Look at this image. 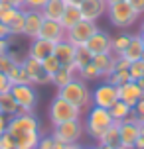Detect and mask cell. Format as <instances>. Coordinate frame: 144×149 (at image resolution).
Segmentation results:
<instances>
[{
    "instance_id": "obj_22",
    "label": "cell",
    "mask_w": 144,
    "mask_h": 149,
    "mask_svg": "<svg viewBox=\"0 0 144 149\" xmlns=\"http://www.w3.org/2000/svg\"><path fill=\"white\" fill-rule=\"evenodd\" d=\"M142 53H144L142 36L136 31V33H132V37H130V43H128V47L124 49L122 57H124V59H128L130 63H132V61H138V59H140V57H142Z\"/></svg>"
},
{
    "instance_id": "obj_6",
    "label": "cell",
    "mask_w": 144,
    "mask_h": 149,
    "mask_svg": "<svg viewBox=\"0 0 144 149\" xmlns=\"http://www.w3.org/2000/svg\"><path fill=\"white\" fill-rule=\"evenodd\" d=\"M12 96L18 102V108L20 112L18 114H34V108L38 104V92H36V86L26 82V84H12Z\"/></svg>"
},
{
    "instance_id": "obj_59",
    "label": "cell",
    "mask_w": 144,
    "mask_h": 149,
    "mask_svg": "<svg viewBox=\"0 0 144 149\" xmlns=\"http://www.w3.org/2000/svg\"><path fill=\"white\" fill-rule=\"evenodd\" d=\"M14 149H16V147H14Z\"/></svg>"
},
{
    "instance_id": "obj_20",
    "label": "cell",
    "mask_w": 144,
    "mask_h": 149,
    "mask_svg": "<svg viewBox=\"0 0 144 149\" xmlns=\"http://www.w3.org/2000/svg\"><path fill=\"white\" fill-rule=\"evenodd\" d=\"M77 73H79V69H77L75 63H73V65H67V67H61L59 71L52 77V84L55 88H61V86H65L67 82L73 81L77 77Z\"/></svg>"
},
{
    "instance_id": "obj_45",
    "label": "cell",
    "mask_w": 144,
    "mask_h": 149,
    "mask_svg": "<svg viewBox=\"0 0 144 149\" xmlns=\"http://www.w3.org/2000/svg\"><path fill=\"white\" fill-rule=\"evenodd\" d=\"M8 49H10V37H2L0 39V55L8 53Z\"/></svg>"
},
{
    "instance_id": "obj_15",
    "label": "cell",
    "mask_w": 144,
    "mask_h": 149,
    "mask_svg": "<svg viewBox=\"0 0 144 149\" xmlns=\"http://www.w3.org/2000/svg\"><path fill=\"white\" fill-rule=\"evenodd\" d=\"M85 47L91 51V55L109 53V51H111V36H109L105 30H101V28H99V30L91 36V39L85 43Z\"/></svg>"
},
{
    "instance_id": "obj_52",
    "label": "cell",
    "mask_w": 144,
    "mask_h": 149,
    "mask_svg": "<svg viewBox=\"0 0 144 149\" xmlns=\"http://www.w3.org/2000/svg\"><path fill=\"white\" fill-rule=\"evenodd\" d=\"M101 149H122V147H113V145H101Z\"/></svg>"
},
{
    "instance_id": "obj_1",
    "label": "cell",
    "mask_w": 144,
    "mask_h": 149,
    "mask_svg": "<svg viewBox=\"0 0 144 149\" xmlns=\"http://www.w3.org/2000/svg\"><path fill=\"white\" fill-rule=\"evenodd\" d=\"M57 96L65 98L67 102H71L73 106H77L79 110L87 112L93 106L91 102V88L85 81H81L79 77H75L71 82H67L65 86L57 88Z\"/></svg>"
},
{
    "instance_id": "obj_43",
    "label": "cell",
    "mask_w": 144,
    "mask_h": 149,
    "mask_svg": "<svg viewBox=\"0 0 144 149\" xmlns=\"http://www.w3.org/2000/svg\"><path fill=\"white\" fill-rule=\"evenodd\" d=\"M47 0H24V8H34V10H42L46 6Z\"/></svg>"
},
{
    "instance_id": "obj_50",
    "label": "cell",
    "mask_w": 144,
    "mask_h": 149,
    "mask_svg": "<svg viewBox=\"0 0 144 149\" xmlns=\"http://www.w3.org/2000/svg\"><path fill=\"white\" fill-rule=\"evenodd\" d=\"M53 149H67V145H65V143H57L55 141V147Z\"/></svg>"
},
{
    "instance_id": "obj_29",
    "label": "cell",
    "mask_w": 144,
    "mask_h": 149,
    "mask_svg": "<svg viewBox=\"0 0 144 149\" xmlns=\"http://www.w3.org/2000/svg\"><path fill=\"white\" fill-rule=\"evenodd\" d=\"M77 77H79L81 81H85L87 84H89V82H97V81H101V79H103V77H101V71L95 67V63H93V61L89 63V65H85V67L79 69Z\"/></svg>"
},
{
    "instance_id": "obj_39",
    "label": "cell",
    "mask_w": 144,
    "mask_h": 149,
    "mask_svg": "<svg viewBox=\"0 0 144 149\" xmlns=\"http://www.w3.org/2000/svg\"><path fill=\"white\" fill-rule=\"evenodd\" d=\"M53 147H55V139L52 137V134H49V135H42V137H40L38 149H53Z\"/></svg>"
},
{
    "instance_id": "obj_25",
    "label": "cell",
    "mask_w": 144,
    "mask_h": 149,
    "mask_svg": "<svg viewBox=\"0 0 144 149\" xmlns=\"http://www.w3.org/2000/svg\"><path fill=\"white\" fill-rule=\"evenodd\" d=\"M83 20V16H81V10H79V6H75V4H67V8H65V12H63V16H61L59 24L65 28V31L69 30V28H73L75 24H79Z\"/></svg>"
},
{
    "instance_id": "obj_5",
    "label": "cell",
    "mask_w": 144,
    "mask_h": 149,
    "mask_svg": "<svg viewBox=\"0 0 144 149\" xmlns=\"http://www.w3.org/2000/svg\"><path fill=\"white\" fill-rule=\"evenodd\" d=\"M83 135H85L83 118L81 120H69V122L57 124V126H53V130H52V137L53 139H55L57 143H65V145L79 143Z\"/></svg>"
},
{
    "instance_id": "obj_44",
    "label": "cell",
    "mask_w": 144,
    "mask_h": 149,
    "mask_svg": "<svg viewBox=\"0 0 144 149\" xmlns=\"http://www.w3.org/2000/svg\"><path fill=\"white\" fill-rule=\"evenodd\" d=\"M0 4H8V6H14L18 10L24 8V0H0Z\"/></svg>"
},
{
    "instance_id": "obj_38",
    "label": "cell",
    "mask_w": 144,
    "mask_h": 149,
    "mask_svg": "<svg viewBox=\"0 0 144 149\" xmlns=\"http://www.w3.org/2000/svg\"><path fill=\"white\" fill-rule=\"evenodd\" d=\"M132 116L136 118V122H144V98H140L136 104L132 106Z\"/></svg>"
},
{
    "instance_id": "obj_57",
    "label": "cell",
    "mask_w": 144,
    "mask_h": 149,
    "mask_svg": "<svg viewBox=\"0 0 144 149\" xmlns=\"http://www.w3.org/2000/svg\"><path fill=\"white\" fill-rule=\"evenodd\" d=\"M140 59H142V61H144V53H142V57H140Z\"/></svg>"
},
{
    "instance_id": "obj_51",
    "label": "cell",
    "mask_w": 144,
    "mask_h": 149,
    "mask_svg": "<svg viewBox=\"0 0 144 149\" xmlns=\"http://www.w3.org/2000/svg\"><path fill=\"white\" fill-rule=\"evenodd\" d=\"M65 2H67V4H75V6H79V2H81V0H65Z\"/></svg>"
},
{
    "instance_id": "obj_35",
    "label": "cell",
    "mask_w": 144,
    "mask_h": 149,
    "mask_svg": "<svg viewBox=\"0 0 144 149\" xmlns=\"http://www.w3.org/2000/svg\"><path fill=\"white\" fill-rule=\"evenodd\" d=\"M42 65H44V69H46V73L49 74V77H53V74L61 69V63L57 61L55 55H49L47 59H44V61H42Z\"/></svg>"
},
{
    "instance_id": "obj_32",
    "label": "cell",
    "mask_w": 144,
    "mask_h": 149,
    "mask_svg": "<svg viewBox=\"0 0 144 149\" xmlns=\"http://www.w3.org/2000/svg\"><path fill=\"white\" fill-rule=\"evenodd\" d=\"M103 81L111 82L113 86H121V84H124V82H128V81H130V74H128V71H122V69H114L113 73L109 74L107 79H103Z\"/></svg>"
},
{
    "instance_id": "obj_13",
    "label": "cell",
    "mask_w": 144,
    "mask_h": 149,
    "mask_svg": "<svg viewBox=\"0 0 144 149\" xmlns=\"http://www.w3.org/2000/svg\"><path fill=\"white\" fill-rule=\"evenodd\" d=\"M44 14L42 10H34V8H26V24H24V37L28 39H36L40 36L42 24H44Z\"/></svg>"
},
{
    "instance_id": "obj_56",
    "label": "cell",
    "mask_w": 144,
    "mask_h": 149,
    "mask_svg": "<svg viewBox=\"0 0 144 149\" xmlns=\"http://www.w3.org/2000/svg\"><path fill=\"white\" fill-rule=\"evenodd\" d=\"M87 149H101V145L97 143V145H93V147H87Z\"/></svg>"
},
{
    "instance_id": "obj_42",
    "label": "cell",
    "mask_w": 144,
    "mask_h": 149,
    "mask_svg": "<svg viewBox=\"0 0 144 149\" xmlns=\"http://www.w3.org/2000/svg\"><path fill=\"white\" fill-rule=\"evenodd\" d=\"M130 4V8L136 12L138 16H144V0H126Z\"/></svg>"
},
{
    "instance_id": "obj_48",
    "label": "cell",
    "mask_w": 144,
    "mask_h": 149,
    "mask_svg": "<svg viewBox=\"0 0 144 149\" xmlns=\"http://www.w3.org/2000/svg\"><path fill=\"white\" fill-rule=\"evenodd\" d=\"M67 149H87V147L81 145V141H79V143H71V145H67Z\"/></svg>"
},
{
    "instance_id": "obj_10",
    "label": "cell",
    "mask_w": 144,
    "mask_h": 149,
    "mask_svg": "<svg viewBox=\"0 0 144 149\" xmlns=\"http://www.w3.org/2000/svg\"><path fill=\"white\" fill-rule=\"evenodd\" d=\"M20 63H22L24 71H26V74H28V79H30V84H34V86H46V84H52V77L46 73L42 61L34 59V57H30V55H26Z\"/></svg>"
},
{
    "instance_id": "obj_27",
    "label": "cell",
    "mask_w": 144,
    "mask_h": 149,
    "mask_svg": "<svg viewBox=\"0 0 144 149\" xmlns=\"http://www.w3.org/2000/svg\"><path fill=\"white\" fill-rule=\"evenodd\" d=\"M20 112L18 108V102L14 100L12 96V92H4V94H0V114H4V116H16Z\"/></svg>"
},
{
    "instance_id": "obj_16",
    "label": "cell",
    "mask_w": 144,
    "mask_h": 149,
    "mask_svg": "<svg viewBox=\"0 0 144 149\" xmlns=\"http://www.w3.org/2000/svg\"><path fill=\"white\" fill-rule=\"evenodd\" d=\"M140 98H144V88L138 86L136 81H128V82H124V84L119 86V100L126 102L130 108L136 104Z\"/></svg>"
},
{
    "instance_id": "obj_17",
    "label": "cell",
    "mask_w": 144,
    "mask_h": 149,
    "mask_svg": "<svg viewBox=\"0 0 144 149\" xmlns=\"http://www.w3.org/2000/svg\"><path fill=\"white\" fill-rule=\"evenodd\" d=\"M38 37L47 39V41H53V43H59V41L65 39V28L59 22H55V20H44Z\"/></svg>"
},
{
    "instance_id": "obj_46",
    "label": "cell",
    "mask_w": 144,
    "mask_h": 149,
    "mask_svg": "<svg viewBox=\"0 0 144 149\" xmlns=\"http://www.w3.org/2000/svg\"><path fill=\"white\" fill-rule=\"evenodd\" d=\"M8 130V116L4 114H0V135H4Z\"/></svg>"
},
{
    "instance_id": "obj_30",
    "label": "cell",
    "mask_w": 144,
    "mask_h": 149,
    "mask_svg": "<svg viewBox=\"0 0 144 149\" xmlns=\"http://www.w3.org/2000/svg\"><path fill=\"white\" fill-rule=\"evenodd\" d=\"M109 112H111V118H113L114 122H124V120H126L130 114H132V108H130L126 102L119 100V102H116L113 108H109Z\"/></svg>"
},
{
    "instance_id": "obj_24",
    "label": "cell",
    "mask_w": 144,
    "mask_h": 149,
    "mask_svg": "<svg viewBox=\"0 0 144 149\" xmlns=\"http://www.w3.org/2000/svg\"><path fill=\"white\" fill-rule=\"evenodd\" d=\"M24 24H26V8L18 10L14 18L6 24V30L10 37H22L24 36Z\"/></svg>"
},
{
    "instance_id": "obj_54",
    "label": "cell",
    "mask_w": 144,
    "mask_h": 149,
    "mask_svg": "<svg viewBox=\"0 0 144 149\" xmlns=\"http://www.w3.org/2000/svg\"><path fill=\"white\" fill-rule=\"evenodd\" d=\"M138 126H140V134L144 135V122H138Z\"/></svg>"
},
{
    "instance_id": "obj_9",
    "label": "cell",
    "mask_w": 144,
    "mask_h": 149,
    "mask_svg": "<svg viewBox=\"0 0 144 149\" xmlns=\"http://www.w3.org/2000/svg\"><path fill=\"white\" fill-rule=\"evenodd\" d=\"M97 30H99V24L97 22L81 20L79 24H75L73 28H69V30L65 31V39H67L69 43H73L75 47H81V45H85L89 39H91V36Z\"/></svg>"
},
{
    "instance_id": "obj_28",
    "label": "cell",
    "mask_w": 144,
    "mask_h": 149,
    "mask_svg": "<svg viewBox=\"0 0 144 149\" xmlns=\"http://www.w3.org/2000/svg\"><path fill=\"white\" fill-rule=\"evenodd\" d=\"M130 37H132V33H126V31L111 37V53H113L114 57H119V55L124 53V49H126L128 43H130Z\"/></svg>"
},
{
    "instance_id": "obj_40",
    "label": "cell",
    "mask_w": 144,
    "mask_h": 149,
    "mask_svg": "<svg viewBox=\"0 0 144 149\" xmlns=\"http://www.w3.org/2000/svg\"><path fill=\"white\" fill-rule=\"evenodd\" d=\"M10 88H12V82H10V79H8V74L0 71V94L10 92Z\"/></svg>"
},
{
    "instance_id": "obj_4",
    "label": "cell",
    "mask_w": 144,
    "mask_h": 149,
    "mask_svg": "<svg viewBox=\"0 0 144 149\" xmlns=\"http://www.w3.org/2000/svg\"><path fill=\"white\" fill-rule=\"evenodd\" d=\"M105 16L109 18L111 26L121 28V30L132 28L134 24H138V18H140V16L130 8L128 2H113V4H109Z\"/></svg>"
},
{
    "instance_id": "obj_49",
    "label": "cell",
    "mask_w": 144,
    "mask_h": 149,
    "mask_svg": "<svg viewBox=\"0 0 144 149\" xmlns=\"http://www.w3.org/2000/svg\"><path fill=\"white\" fill-rule=\"evenodd\" d=\"M138 33H140V36L144 37V18L140 20V22H138Z\"/></svg>"
},
{
    "instance_id": "obj_26",
    "label": "cell",
    "mask_w": 144,
    "mask_h": 149,
    "mask_svg": "<svg viewBox=\"0 0 144 149\" xmlns=\"http://www.w3.org/2000/svg\"><path fill=\"white\" fill-rule=\"evenodd\" d=\"M99 145H113V147H121V132H119V122H114L111 127H107L103 135L99 137Z\"/></svg>"
},
{
    "instance_id": "obj_7",
    "label": "cell",
    "mask_w": 144,
    "mask_h": 149,
    "mask_svg": "<svg viewBox=\"0 0 144 149\" xmlns=\"http://www.w3.org/2000/svg\"><path fill=\"white\" fill-rule=\"evenodd\" d=\"M28 132H42L40 120L34 114H16L8 118V130L6 134H10L12 137L20 134H28Z\"/></svg>"
},
{
    "instance_id": "obj_31",
    "label": "cell",
    "mask_w": 144,
    "mask_h": 149,
    "mask_svg": "<svg viewBox=\"0 0 144 149\" xmlns=\"http://www.w3.org/2000/svg\"><path fill=\"white\" fill-rule=\"evenodd\" d=\"M6 74H8V79H10L12 84H26V82H30L28 74H26V71H24V67H22V63H16Z\"/></svg>"
},
{
    "instance_id": "obj_33",
    "label": "cell",
    "mask_w": 144,
    "mask_h": 149,
    "mask_svg": "<svg viewBox=\"0 0 144 149\" xmlns=\"http://www.w3.org/2000/svg\"><path fill=\"white\" fill-rule=\"evenodd\" d=\"M91 61H93V55H91V51H89L85 45L77 47V51H75V65H77V69H81V67H85V65H89Z\"/></svg>"
},
{
    "instance_id": "obj_34",
    "label": "cell",
    "mask_w": 144,
    "mask_h": 149,
    "mask_svg": "<svg viewBox=\"0 0 144 149\" xmlns=\"http://www.w3.org/2000/svg\"><path fill=\"white\" fill-rule=\"evenodd\" d=\"M128 74H130V81H138L144 77V61L138 59V61H132L128 67Z\"/></svg>"
},
{
    "instance_id": "obj_11",
    "label": "cell",
    "mask_w": 144,
    "mask_h": 149,
    "mask_svg": "<svg viewBox=\"0 0 144 149\" xmlns=\"http://www.w3.org/2000/svg\"><path fill=\"white\" fill-rule=\"evenodd\" d=\"M119 132H121V147L122 149H134V143L140 137V126L136 118L130 114L124 122H119Z\"/></svg>"
},
{
    "instance_id": "obj_2",
    "label": "cell",
    "mask_w": 144,
    "mask_h": 149,
    "mask_svg": "<svg viewBox=\"0 0 144 149\" xmlns=\"http://www.w3.org/2000/svg\"><path fill=\"white\" fill-rule=\"evenodd\" d=\"M85 134L89 135L91 139L99 141V137L103 135L107 127H111L114 124V120L111 118V112L107 108H99V106H91L87 110V116H85Z\"/></svg>"
},
{
    "instance_id": "obj_21",
    "label": "cell",
    "mask_w": 144,
    "mask_h": 149,
    "mask_svg": "<svg viewBox=\"0 0 144 149\" xmlns=\"http://www.w3.org/2000/svg\"><path fill=\"white\" fill-rule=\"evenodd\" d=\"M65 8H67V2L65 0H47L46 6L42 8V14L46 20H55V22H59L63 12H65Z\"/></svg>"
},
{
    "instance_id": "obj_47",
    "label": "cell",
    "mask_w": 144,
    "mask_h": 149,
    "mask_svg": "<svg viewBox=\"0 0 144 149\" xmlns=\"http://www.w3.org/2000/svg\"><path fill=\"white\" fill-rule=\"evenodd\" d=\"M2 37H8V30H6V24L0 22V39Z\"/></svg>"
},
{
    "instance_id": "obj_23",
    "label": "cell",
    "mask_w": 144,
    "mask_h": 149,
    "mask_svg": "<svg viewBox=\"0 0 144 149\" xmlns=\"http://www.w3.org/2000/svg\"><path fill=\"white\" fill-rule=\"evenodd\" d=\"M40 137H42V132H28V134H20L14 135V147L16 149H38Z\"/></svg>"
},
{
    "instance_id": "obj_58",
    "label": "cell",
    "mask_w": 144,
    "mask_h": 149,
    "mask_svg": "<svg viewBox=\"0 0 144 149\" xmlns=\"http://www.w3.org/2000/svg\"><path fill=\"white\" fill-rule=\"evenodd\" d=\"M142 43H144V37H142Z\"/></svg>"
},
{
    "instance_id": "obj_55",
    "label": "cell",
    "mask_w": 144,
    "mask_h": 149,
    "mask_svg": "<svg viewBox=\"0 0 144 149\" xmlns=\"http://www.w3.org/2000/svg\"><path fill=\"white\" fill-rule=\"evenodd\" d=\"M109 4H113V2H126V0H107Z\"/></svg>"
},
{
    "instance_id": "obj_12",
    "label": "cell",
    "mask_w": 144,
    "mask_h": 149,
    "mask_svg": "<svg viewBox=\"0 0 144 149\" xmlns=\"http://www.w3.org/2000/svg\"><path fill=\"white\" fill-rule=\"evenodd\" d=\"M107 6H109L107 0H81L79 2L81 16L83 20H89V22H99L107 14Z\"/></svg>"
},
{
    "instance_id": "obj_19",
    "label": "cell",
    "mask_w": 144,
    "mask_h": 149,
    "mask_svg": "<svg viewBox=\"0 0 144 149\" xmlns=\"http://www.w3.org/2000/svg\"><path fill=\"white\" fill-rule=\"evenodd\" d=\"M93 63H95V67L101 71V77L107 79V77L114 71L116 57H114L111 51H109V53H101V55H93Z\"/></svg>"
},
{
    "instance_id": "obj_37",
    "label": "cell",
    "mask_w": 144,
    "mask_h": 149,
    "mask_svg": "<svg viewBox=\"0 0 144 149\" xmlns=\"http://www.w3.org/2000/svg\"><path fill=\"white\" fill-rule=\"evenodd\" d=\"M16 63H20V61H16L10 53H4V55H0V71L2 73H8L10 69L14 67Z\"/></svg>"
},
{
    "instance_id": "obj_36",
    "label": "cell",
    "mask_w": 144,
    "mask_h": 149,
    "mask_svg": "<svg viewBox=\"0 0 144 149\" xmlns=\"http://www.w3.org/2000/svg\"><path fill=\"white\" fill-rule=\"evenodd\" d=\"M16 12H18V8L8 6V4H0V22H2V24H8L12 18H14Z\"/></svg>"
},
{
    "instance_id": "obj_18",
    "label": "cell",
    "mask_w": 144,
    "mask_h": 149,
    "mask_svg": "<svg viewBox=\"0 0 144 149\" xmlns=\"http://www.w3.org/2000/svg\"><path fill=\"white\" fill-rule=\"evenodd\" d=\"M75 51H77L75 45L69 43L67 39H63L59 43H55L53 55L57 57V61L61 63V67H67V65H73V63H75Z\"/></svg>"
},
{
    "instance_id": "obj_41",
    "label": "cell",
    "mask_w": 144,
    "mask_h": 149,
    "mask_svg": "<svg viewBox=\"0 0 144 149\" xmlns=\"http://www.w3.org/2000/svg\"><path fill=\"white\" fill-rule=\"evenodd\" d=\"M0 149H14V139L10 134L0 135Z\"/></svg>"
},
{
    "instance_id": "obj_53",
    "label": "cell",
    "mask_w": 144,
    "mask_h": 149,
    "mask_svg": "<svg viewBox=\"0 0 144 149\" xmlns=\"http://www.w3.org/2000/svg\"><path fill=\"white\" fill-rule=\"evenodd\" d=\"M136 82H138V86H140V88H144V77H142V79H138Z\"/></svg>"
},
{
    "instance_id": "obj_14",
    "label": "cell",
    "mask_w": 144,
    "mask_h": 149,
    "mask_svg": "<svg viewBox=\"0 0 144 149\" xmlns=\"http://www.w3.org/2000/svg\"><path fill=\"white\" fill-rule=\"evenodd\" d=\"M53 49H55V43L53 41L36 37V39H30V45H28L26 55H30V57H34V59H38V61H44L49 55H53Z\"/></svg>"
},
{
    "instance_id": "obj_8",
    "label": "cell",
    "mask_w": 144,
    "mask_h": 149,
    "mask_svg": "<svg viewBox=\"0 0 144 149\" xmlns=\"http://www.w3.org/2000/svg\"><path fill=\"white\" fill-rule=\"evenodd\" d=\"M91 102L93 106H99V108H113L116 102H119V86H113L111 82L103 81L99 86L91 90Z\"/></svg>"
},
{
    "instance_id": "obj_3",
    "label": "cell",
    "mask_w": 144,
    "mask_h": 149,
    "mask_svg": "<svg viewBox=\"0 0 144 149\" xmlns=\"http://www.w3.org/2000/svg\"><path fill=\"white\" fill-rule=\"evenodd\" d=\"M47 116H49L52 126H57V124H63V122H69V120H81L83 110H79L77 106L67 102L65 98L55 94V98L52 100V104L47 108Z\"/></svg>"
}]
</instances>
